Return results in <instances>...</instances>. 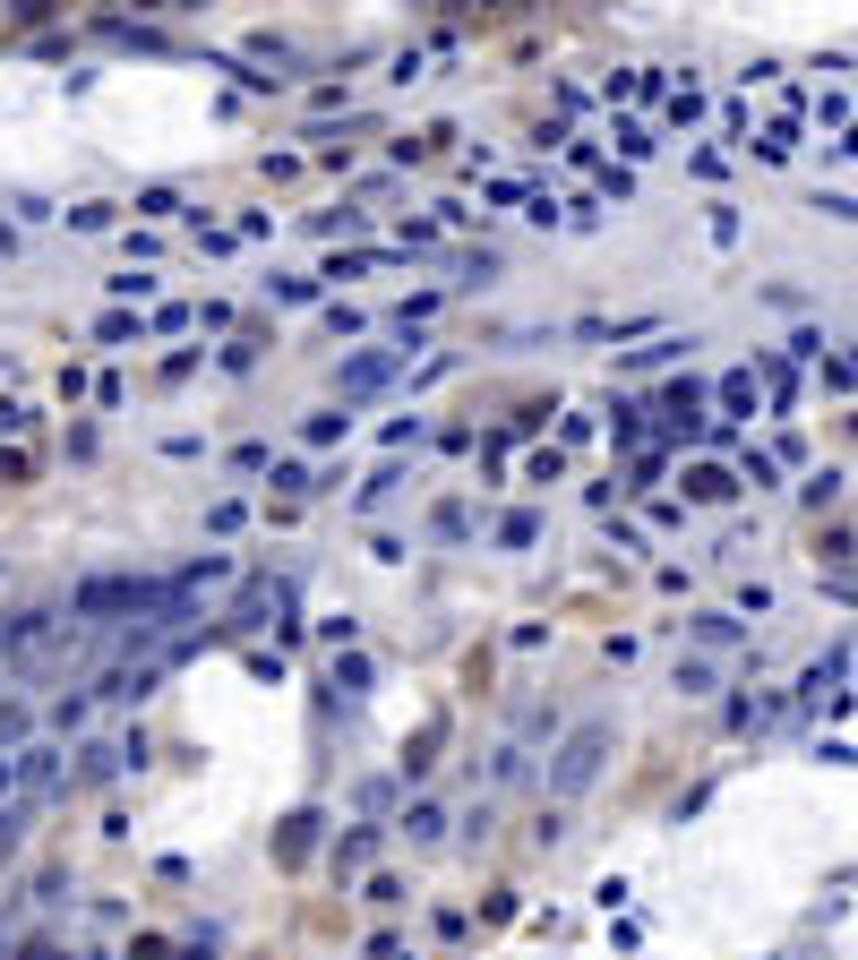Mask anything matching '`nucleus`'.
Returning <instances> with one entry per match:
<instances>
[{
	"label": "nucleus",
	"mask_w": 858,
	"mask_h": 960,
	"mask_svg": "<svg viewBox=\"0 0 858 960\" xmlns=\"http://www.w3.org/2000/svg\"><path fill=\"white\" fill-rule=\"evenodd\" d=\"M601 755H610V721H584V729L559 746V764H550V789H559V798L593 789V780H601Z\"/></svg>",
	"instance_id": "f257e3e1"
},
{
	"label": "nucleus",
	"mask_w": 858,
	"mask_h": 960,
	"mask_svg": "<svg viewBox=\"0 0 858 960\" xmlns=\"http://www.w3.org/2000/svg\"><path fill=\"white\" fill-rule=\"evenodd\" d=\"M387 378H396V353H361V360H344V395H378Z\"/></svg>",
	"instance_id": "f03ea898"
},
{
	"label": "nucleus",
	"mask_w": 858,
	"mask_h": 960,
	"mask_svg": "<svg viewBox=\"0 0 858 960\" xmlns=\"http://www.w3.org/2000/svg\"><path fill=\"white\" fill-rule=\"evenodd\" d=\"M661 412H670V429H695V420H704V386H670Z\"/></svg>",
	"instance_id": "7ed1b4c3"
},
{
	"label": "nucleus",
	"mask_w": 858,
	"mask_h": 960,
	"mask_svg": "<svg viewBox=\"0 0 858 960\" xmlns=\"http://www.w3.org/2000/svg\"><path fill=\"white\" fill-rule=\"evenodd\" d=\"M438 824H447L438 806H412V815H404V833H412V840H438Z\"/></svg>",
	"instance_id": "20e7f679"
},
{
	"label": "nucleus",
	"mask_w": 858,
	"mask_h": 960,
	"mask_svg": "<svg viewBox=\"0 0 858 960\" xmlns=\"http://www.w3.org/2000/svg\"><path fill=\"white\" fill-rule=\"evenodd\" d=\"M335 686L344 695H369V661H335Z\"/></svg>",
	"instance_id": "39448f33"
},
{
	"label": "nucleus",
	"mask_w": 858,
	"mask_h": 960,
	"mask_svg": "<svg viewBox=\"0 0 858 960\" xmlns=\"http://www.w3.org/2000/svg\"><path fill=\"white\" fill-rule=\"evenodd\" d=\"M687 480H695V498H729V489H738V480L713 472V463H704V472H687Z\"/></svg>",
	"instance_id": "423d86ee"
},
{
	"label": "nucleus",
	"mask_w": 858,
	"mask_h": 960,
	"mask_svg": "<svg viewBox=\"0 0 858 960\" xmlns=\"http://www.w3.org/2000/svg\"><path fill=\"white\" fill-rule=\"evenodd\" d=\"M369 960H412V952H404L396 935H378V943H369Z\"/></svg>",
	"instance_id": "0eeeda50"
}]
</instances>
